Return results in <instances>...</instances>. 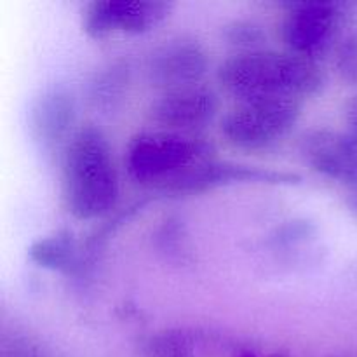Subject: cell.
Segmentation results:
<instances>
[{"label":"cell","instance_id":"cell-14","mask_svg":"<svg viewBox=\"0 0 357 357\" xmlns=\"http://www.w3.org/2000/svg\"><path fill=\"white\" fill-rule=\"evenodd\" d=\"M337 70L345 82L357 86V31L349 35L338 47Z\"/></svg>","mask_w":357,"mask_h":357},{"label":"cell","instance_id":"cell-9","mask_svg":"<svg viewBox=\"0 0 357 357\" xmlns=\"http://www.w3.org/2000/svg\"><path fill=\"white\" fill-rule=\"evenodd\" d=\"M300 153L316 173L357 187V138L351 132L312 129L300 139Z\"/></svg>","mask_w":357,"mask_h":357},{"label":"cell","instance_id":"cell-16","mask_svg":"<svg viewBox=\"0 0 357 357\" xmlns=\"http://www.w3.org/2000/svg\"><path fill=\"white\" fill-rule=\"evenodd\" d=\"M352 208H354L356 213H357V192L354 194V197H352Z\"/></svg>","mask_w":357,"mask_h":357},{"label":"cell","instance_id":"cell-7","mask_svg":"<svg viewBox=\"0 0 357 357\" xmlns=\"http://www.w3.org/2000/svg\"><path fill=\"white\" fill-rule=\"evenodd\" d=\"M220 101L213 89L190 86L164 91L149 108L150 121L160 129L176 132H197L215 121Z\"/></svg>","mask_w":357,"mask_h":357},{"label":"cell","instance_id":"cell-13","mask_svg":"<svg viewBox=\"0 0 357 357\" xmlns=\"http://www.w3.org/2000/svg\"><path fill=\"white\" fill-rule=\"evenodd\" d=\"M223 38L229 45L239 49L241 54H246V52L264 51L267 33L257 21L234 20L223 28Z\"/></svg>","mask_w":357,"mask_h":357},{"label":"cell","instance_id":"cell-5","mask_svg":"<svg viewBox=\"0 0 357 357\" xmlns=\"http://www.w3.org/2000/svg\"><path fill=\"white\" fill-rule=\"evenodd\" d=\"M300 115L302 101H244L223 117L222 135L237 149L264 150L286 138Z\"/></svg>","mask_w":357,"mask_h":357},{"label":"cell","instance_id":"cell-1","mask_svg":"<svg viewBox=\"0 0 357 357\" xmlns=\"http://www.w3.org/2000/svg\"><path fill=\"white\" fill-rule=\"evenodd\" d=\"M223 89L239 103L264 100H296L314 96L324 86L316 61L293 52L257 51L225 59L218 68Z\"/></svg>","mask_w":357,"mask_h":357},{"label":"cell","instance_id":"cell-11","mask_svg":"<svg viewBox=\"0 0 357 357\" xmlns=\"http://www.w3.org/2000/svg\"><path fill=\"white\" fill-rule=\"evenodd\" d=\"M30 131L44 150H52L59 143H68L70 129L75 121V103L68 91L51 87L31 103L28 112Z\"/></svg>","mask_w":357,"mask_h":357},{"label":"cell","instance_id":"cell-3","mask_svg":"<svg viewBox=\"0 0 357 357\" xmlns=\"http://www.w3.org/2000/svg\"><path fill=\"white\" fill-rule=\"evenodd\" d=\"M213 159H216L215 146L204 136L157 129L132 136L124 162L136 183L167 192L192 169Z\"/></svg>","mask_w":357,"mask_h":357},{"label":"cell","instance_id":"cell-15","mask_svg":"<svg viewBox=\"0 0 357 357\" xmlns=\"http://www.w3.org/2000/svg\"><path fill=\"white\" fill-rule=\"evenodd\" d=\"M344 122L345 128H347V132H351L352 136L357 138V94L345 103Z\"/></svg>","mask_w":357,"mask_h":357},{"label":"cell","instance_id":"cell-12","mask_svg":"<svg viewBox=\"0 0 357 357\" xmlns=\"http://www.w3.org/2000/svg\"><path fill=\"white\" fill-rule=\"evenodd\" d=\"M28 258L37 267L47 271L70 272L79 267L80 250L70 230H59L33 241L28 248Z\"/></svg>","mask_w":357,"mask_h":357},{"label":"cell","instance_id":"cell-8","mask_svg":"<svg viewBox=\"0 0 357 357\" xmlns=\"http://www.w3.org/2000/svg\"><path fill=\"white\" fill-rule=\"evenodd\" d=\"M209 59L194 38H171L155 47L146 63L150 82L164 91L199 86L208 73Z\"/></svg>","mask_w":357,"mask_h":357},{"label":"cell","instance_id":"cell-4","mask_svg":"<svg viewBox=\"0 0 357 357\" xmlns=\"http://www.w3.org/2000/svg\"><path fill=\"white\" fill-rule=\"evenodd\" d=\"M282 20V42L288 52L316 61L344 44L357 3L340 0H307L288 3Z\"/></svg>","mask_w":357,"mask_h":357},{"label":"cell","instance_id":"cell-10","mask_svg":"<svg viewBox=\"0 0 357 357\" xmlns=\"http://www.w3.org/2000/svg\"><path fill=\"white\" fill-rule=\"evenodd\" d=\"M300 181H302V178L296 173L265 169V167L227 162V160L222 162V160L213 159L192 169L187 176L176 181L167 192H173V194H201V192L229 187V185H296Z\"/></svg>","mask_w":357,"mask_h":357},{"label":"cell","instance_id":"cell-6","mask_svg":"<svg viewBox=\"0 0 357 357\" xmlns=\"http://www.w3.org/2000/svg\"><path fill=\"white\" fill-rule=\"evenodd\" d=\"M164 0H91L82 9V30L91 38L143 35L162 24L173 10Z\"/></svg>","mask_w":357,"mask_h":357},{"label":"cell","instance_id":"cell-2","mask_svg":"<svg viewBox=\"0 0 357 357\" xmlns=\"http://www.w3.org/2000/svg\"><path fill=\"white\" fill-rule=\"evenodd\" d=\"M61 192L66 209L77 220L100 218L117 204V167L100 129L84 126L70 136L61 155Z\"/></svg>","mask_w":357,"mask_h":357}]
</instances>
